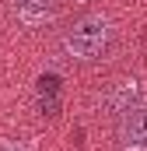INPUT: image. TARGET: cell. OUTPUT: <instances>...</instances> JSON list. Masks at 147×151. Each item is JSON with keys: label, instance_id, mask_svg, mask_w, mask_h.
<instances>
[{"label": "cell", "instance_id": "cell-4", "mask_svg": "<svg viewBox=\"0 0 147 151\" xmlns=\"http://www.w3.org/2000/svg\"><path fill=\"white\" fill-rule=\"evenodd\" d=\"M137 99H140V84H137L133 77H126V81H116V84H112V95L105 99V102H109V109H112V113H119V116H123L126 109L140 106Z\"/></svg>", "mask_w": 147, "mask_h": 151}, {"label": "cell", "instance_id": "cell-1", "mask_svg": "<svg viewBox=\"0 0 147 151\" xmlns=\"http://www.w3.org/2000/svg\"><path fill=\"white\" fill-rule=\"evenodd\" d=\"M109 42H112V21L105 14H84V18H77L70 28L63 32V49H67V56L81 60V63L98 60V56L109 49Z\"/></svg>", "mask_w": 147, "mask_h": 151}, {"label": "cell", "instance_id": "cell-2", "mask_svg": "<svg viewBox=\"0 0 147 151\" xmlns=\"http://www.w3.org/2000/svg\"><path fill=\"white\" fill-rule=\"evenodd\" d=\"M116 137H119L123 151H147V102H140L119 116Z\"/></svg>", "mask_w": 147, "mask_h": 151}, {"label": "cell", "instance_id": "cell-5", "mask_svg": "<svg viewBox=\"0 0 147 151\" xmlns=\"http://www.w3.org/2000/svg\"><path fill=\"white\" fill-rule=\"evenodd\" d=\"M0 151H32L28 144H21V141H11V137H4L0 141Z\"/></svg>", "mask_w": 147, "mask_h": 151}, {"label": "cell", "instance_id": "cell-3", "mask_svg": "<svg viewBox=\"0 0 147 151\" xmlns=\"http://www.w3.org/2000/svg\"><path fill=\"white\" fill-rule=\"evenodd\" d=\"M11 14L25 28H42L56 14V0H11Z\"/></svg>", "mask_w": 147, "mask_h": 151}]
</instances>
